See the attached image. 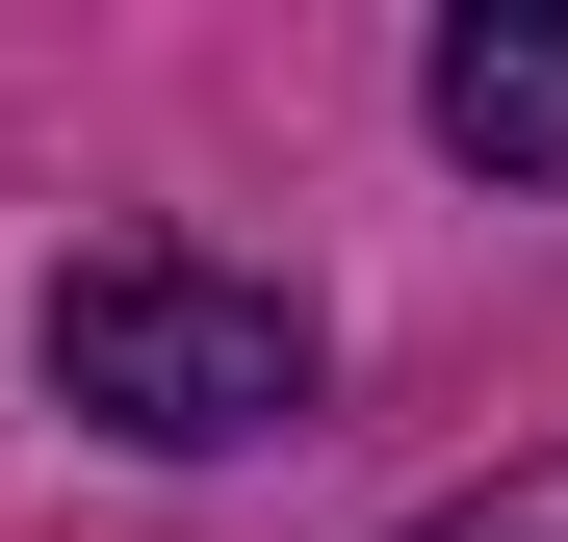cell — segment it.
<instances>
[{"instance_id":"6da1fadb","label":"cell","mask_w":568,"mask_h":542,"mask_svg":"<svg viewBox=\"0 0 568 542\" xmlns=\"http://www.w3.org/2000/svg\"><path fill=\"white\" fill-rule=\"evenodd\" d=\"M27 361H52L78 439H130V466H233V439H284V413L336 388L311 285H284V258H207V233H104V258H52Z\"/></svg>"},{"instance_id":"7a4b0ae2","label":"cell","mask_w":568,"mask_h":542,"mask_svg":"<svg viewBox=\"0 0 568 542\" xmlns=\"http://www.w3.org/2000/svg\"><path fill=\"white\" fill-rule=\"evenodd\" d=\"M414 130L465 181H568V0H465V27L414 52Z\"/></svg>"},{"instance_id":"3957f363","label":"cell","mask_w":568,"mask_h":542,"mask_svg":"<svg viewBox=\"0 0 568 542\" xmlns=\"http://www.w3.org/2000/svg\"><path fill=\"white\" fill-rule=\"evenodd\" d=\"M388 542H568V439H542V466H491V491H439V517H388Z\"/></svg>"}]
</instances>
